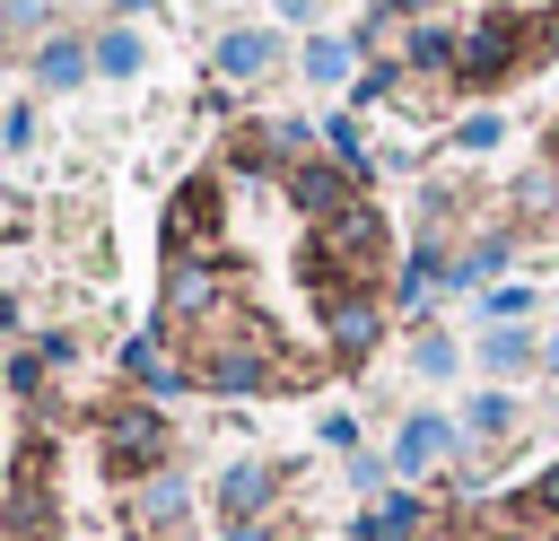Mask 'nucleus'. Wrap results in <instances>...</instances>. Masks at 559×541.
I'll use <instances>...</instances> for the list:
<instances>
[{
    "label": "nucleus",
    "mask_w": 559,
    "mask_h": 541,
    "mask_svg": "<svg viewBox=\"0 0 559 541\" xmlns=\"http://www.w3.org/2000/svg\"><path fill=\"white\" fill-rule=\"evenodd\" d=\"M288 192H297V209H306V218H314V227H323V218H341V209H349V175H341V166H314V157H306V166H297V175H288Z\"/></svg>",
    "instance_id": "nucleus-7"
},
{
    "label": "nucleus",
    "mask_w": 559,
    "mask_h": 541,
    "mask_svg": "<svg viewBox=\"0 0 559 541\" xmlns=\"http://www.w3.org/2000/svg\"><path fill=\"white\" fill-rule=\"evenodd\" d=\"M411 61H419V70H445V61H454V44H445L437 26H419V35H411Z\"/></svg>",
    "instance_id": "nucleus-16"
},
{
    "label": "nucleus",
    "mask_w": 559,
    "mask_h": 541,
    "mask_svg": "<svg viewBox=\"0 0 559 541\" xmlns=\"http://www.w3.org/2000/svg\"><path fill=\"white\" fill-rule=\"evenodd\" d=\"M9 323H17V305H9V297H0V332H9Z\"/></svg>",
    "instance_id": "nucleus-22"
},
{
    "label": "nucleus",
    "mask_w": 559,
    "mask_h": 541,
    "mask_svg": "<svg viewBox=\"0 0 559 541\" xmlns=\"http://www.w3.org/2000/svg\"><path fill=\"white\" fill-rule=\"evenodd\" d=\"M96 70H105V79H131V70H140V35H131V26L96 35Z\"/></svg>",
    "instance_id": "nucleus-12"
},
{
    "label": "nucleus",
    "mask_w": 559,
    "mask_h": 541,
    "mask_svg": "<svg viewBox=\"0 0 559 541\" xmlns=\"http://www.w3.org/2000/svg\"><path fill=\"white\" fill-rule=\"evenodd\" d=\"M376 253H384V218H376L367 201H349L341 218H323V227H314V262L332 270V288H358V270H367Z\"/></svg>",
    "instance_id": "nucleus-1"
},
{
    "label": "nucleus",
    "mask_w": 559,
    "mask_h": 541,
    "mask_svg": "<svg viewBox=\"0 0 559 541\" xmlns=\"http://www.w3.org/2000/svg\"><path fill=\"white\" fill-rule=\"evenodd\" d=\"M533 506H542V515H550V524H559V462H550V471H542V480H533Z\"/></svg>",
    "instance_id": "nucleus-19"
},
{
    "label": "nucleus",
    "mask_w": 559,
    "mask_h": 541,
    "mask_svg": "<svg viewBox=\"0 0 559 541\" xmlns=\"http://www.w3.org/2000/svg\"><path fill=\"white\" fill-rule=\"evenodd\" d=\"M384 9H428V0H384Z\"/></svg>",
    "instance_id": "nucleus-24"
},
{
    "label": "nucleus",
    "mask_w": 559,
    "mask_h": 541,
    "mask_svg": "<svg viewBox=\"0 0 559 541\" xmlns=\"http://www.w3.org/2000/svg\"><path fill=\"white\" fill-rule=\"evenodd\" d=\"M35 17H44V0H9V35H35Z\"/></svg>",
    "instance_id": "nucleus-20"
},
{
    "label": "nucleus",
    "mask_w": 559,
    "mask_h": 541,
    "mask_svg": "<svg viewBox=\"0 0 559 541\" xmlns=\"http://www.w3.org/2000/svg\"><path fill=\"white\" fill-rule=\"evenodd\" d=\"M35 79H44V87H79V79H87V44H44V52H35Z\"/></svg>",
    "instance_id": "nucleus-11"
},
{
    "label": "nucleus",
    "mask_w": 559,
    "mask_h": 541,
    "mask_svg": "<svg viewBox=\"0 0 559 541\" xmlns=\"http://www.w3.org/2000/svg\"><path fill=\"white\" fill-rule=\"evenodd\" d=\"M437 288V253H411V270H402V305H419Z\"/></svg>",
    "instance_id": "nucleus-17"
},
{
    "label": "nucleus",
    "mask_w": 559,
    "mask_h": 541,
    "mask_svg": "<svg viewBox=\"0 0 559 541\" xmlns=\"http://www.w3.org/2000/svg\"><path fill=\"white\" fill-rule=\"evenodd\" d=\"M515 44H524V17H489L480 35H463V44H454V70H463L472 87H489V79L515 61Z\"/></svg>",
    "instance_id": "nucleus-4"
},
{
    "label": "nucleus",
    "mask_w": 559,
    "mask_h": 541,
    "mask_svg": "<svg viewBox=\"0 0 559 541\" xmlns=\"http://www.w3.org/2000/svg\"><path fill=\"white\" fill-rule=\"evenodd\" d=\"M201 384H210V393H262V384H271V349H262V340H227V349L201 366Z\"/></svg>",
    "instance_id": "nucleus-6"
},
{
    "label": "nucleus",
    "mask_w": 559,
    "mask_h": 541,
    "mask_svg": "<svg viewBox=\"0 0 559 541\" xmlns=\"http://www.w3.org/2000/svg\"><path fill=\"white\" fill-rule=\"evenodd\" d=\"M271 489H280V471H271V462H227V471H218V506H227L236 524H245V515H262V506H271Z\"/></svg>",
    "instance_id": "nucleus-8"
},
{
    "label": "nucleus",
    "mask_w": 559,
    "mask_h": 541,
    "mask_svg": "<svg viewBox=\"0 0 559 541\" xmlns=\"http://www.w3.org/2000/svg\"><path fill=\"white\" fill-rule=\"evenodd\" d=\"M140 515H148V524H166V515H183V480H157V489L140 497Z\"/></svg>",
    "instance_id": "nucleus-18"
},
{
    "label": "nucleus",
    "mask_w": 559,
    "mask_h": 541,
    "mask_svg": "<svg viewBox=\"0 0 559 541\" xmlns=\"http://www.w3.org/2000/svg\"><path fill=\"white\" fill-rule=\"evenodd\" d=\"M472 428H480V436H507V428H515V401H507V393H480V401H472Z\"/></svg>",
    "instance_id": "nucleus-15"
},
{
    "label": "nucleus",
    "mask_w": 559,
    "mask_h": 541,
    "mask_svg": "<svg viewBox=\"0 0 559 541\" xmlns=\"http://www.w3.org/2000/svg\"><path fill=\"white\" fill-rule=\"evenodd\" d=\"M445 445H454V428H445V419H411V428H402V445H393V471H428Z\"/></svg>",
    "instance_id": "nucleus-10"
},
{
    "label": "nucleus",
    "mask_w": 559,
    "mask_h": 541,
    "mask_svg": "<svg viewBox=\"0 0 559 541\" xmlns=\"http://www.w3.org/2000/svg\"><path fill=\"white\" fill-rule=\"evenodd\" d=\"M114 9H140V0H114Z\"/></svg>",
    "instance_id": "nucleus-25"
},
{
    "label": "nucleus",
    "mask_w": 559,
    "mask_h": 541,
    "mask_svg": "<svg viewBox=\"0 0 559 541\" xmlns=\"http://www.w3.org/2000/svg\"><path fill=\"white\" fill-rule=\"evenodd\" d=\"M542 366H550V375H559V340H550V349H542Z\"/></svg>",
    "instance_id": "nucleus-23"
},
{
    "label": "nucleus",
    "mask_w": 559,
    "mask_h": 541,
    "mask_svg": "<svg viewBox=\"0 0 559 541\" xmlns=\"http://www.w3.org/2000/svg\"><path fill=\"white\" fill-rule=\"evenodd\" d=\"M341 70H349V44L341 35H314L306 44V79H341Z\"/></svg>",
    "instance_id": "nucleus-13"
},
{
    "label": "nucleus",
    "mask_w": 559,
    "mask_h": 541,
    "mask_svg": "<svg viewBox=\"0 0 559 541\" xmlns=\"http://www.w3.org/2000/svg\"><path fill=\"white\" fill-rule=\"evenodd\" d=\"M218 305V262L210 253H175L166 262V323H201Z\"/></svg>",
    "instance_id": "nucleus-3"
},
{
    "label": "nucleus",
    "mask_w": 559,
    "mask_h": 541,
    "mask_svg": "<svg viewBox=\"0 0 559 541\" xmlns=\"http://www.w3.org/2000/svg\"><path fill=\"white\" fill-rule=\"evenodd\" d=\"M280 52H271V35H253V26H236L227 44H218V79H262Z\"/></svg>",
    "instance_id": "nucleus-9"
},
{
    "label": "nucleus",
    "mask_w": 559,
    "mask_h": 541,
    "mask_svg": "<svg viewBox=\"0 0 559 541\" xmlns=\"http://www.w3.org/2000/svg\"><path fill=\"white\" fill-rule=\"evenodd\" d=\"M323 332H332V349H341V358H367V340H376V297H367V288H332Z\"/></svg>",
    "instance_id": "nucleus-5"
},
{
    "label": "nucleus",
    "mask_w": 559,
    "mask_h": 541,
    "mask_svg": "<svg viewBox=\"0 0 559 541\" xmlns=\"http://www.w3.org/2000/svg\"><path fill=\"white\" fill-rule=\"evenodd\" d=\"M227 541H271V532H262V524H236V532H227Z\"/></svg>",
    "instance_id": "nucleus-21"
},
{
    "label": "nucleus",
    "mask_w": 559,
    "mask_h": 541,
    "mask_svg": "<svg viewBox=\"0 0 559 541\" xmlns=\"http://www.w3.org/2000/svg\"><path fill=\"white\" fill-rule=\"evenodd\" d=\"M166 445H175V428H166L148 401L105 410V471H157V462H166Z\"/></svg>",
    "instance_id": "nucleus-2"
},
{
    "label": "nucleus",
    "mask_w": 559,
    "mask_h": 541,
    "mask_svg": "<svg viewBox=\"0 0 559 541\" xmlns=\"http://www.w3.org/2000/svg\"><path fill=\"white\" fill-rule=\"evenodd\" d=\"M480 358H489V366H498V375H507V366H524V358H533V340H524V332H507V323H498V332H489V340H480Z\"/></svg>",
    "instance_id": "nucleus-14"
}]
</instances>
